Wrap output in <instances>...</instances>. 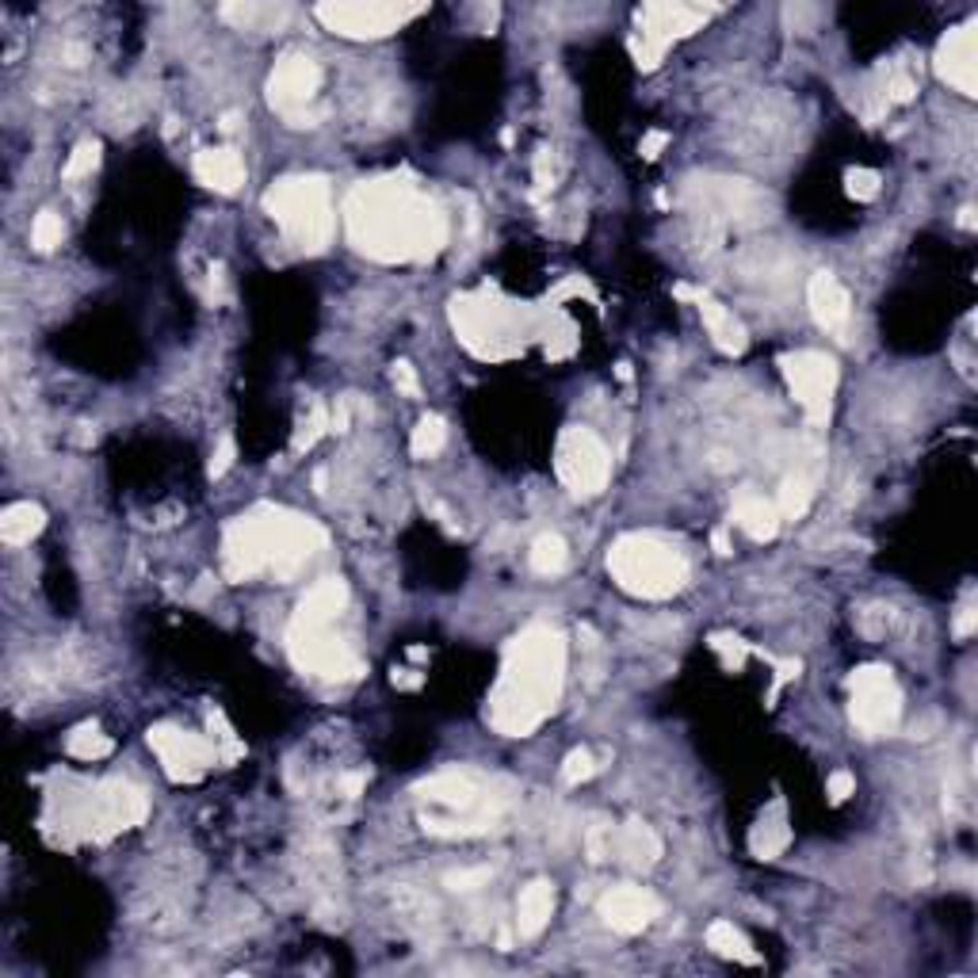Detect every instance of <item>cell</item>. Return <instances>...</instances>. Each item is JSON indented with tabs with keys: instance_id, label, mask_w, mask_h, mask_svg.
I'll return each mask as SVG.
<instances>
[{
	"instance_id": "cell-1",
	"label": "cell",
	"mask_w": 978,
	"mask_h": 978,
	"mask_svg": "<svg viewBox=\"0 0 978 978\" xmlns=\"http://www.w3.org/2000/svg\"><path fill=\"white\" fill-rule=\"evenodd\" d=\"M348 237L360 253L379 261H421L447 242V222L413 188L383 180L348 195Z\"/></svg>"
},
{
	"instance_id": "cell-2",
	"label": "cell",
	"mask_w": 978,
	"mask_h": 978,
	"mask_svg": "<svg viewBox=\"0 0 978 978\" xmlns=\"http://www.w3.org/2000/svg\"><path fill=\"white\" fill-rule=\"evenodd\" d=\"M566 673V642L551 627H532L512 642L504 673L489 700V723L509 737L532 734L554 711Z\"/></svg>"
},
{
	"instance_id": "cell-3",
	"label": "cell",
	"mask_w": 978,
	"mask_h": 978,
	"mask_svg": "<svg viewBox=\"0 0 978 978\" xmlns=\"http://www.w3.org/2000/svg\"><path fill=\"white\" fill-rule=\"evenodd\" d=\"M321 543H326V532L310 520L261 509L226 528L222 570H226L230 582H248L256 574L291 577Z\"/></svg>"
},
{
	"instance_id": "cell-4",
	"label": "cell",
	"mask_w": 978,
	"mask_h": 978,
	"mask_svg": "<svg viewBox=\"0 0 978 978\" xmlns=\"http://www.w3.org/2000/svg\"><path fill=\"white\" fill-rule=\"evenodd\" d=\"M608 574L627 593L666 600L688 582V562L673 543L658 535H624L608 551Z\"/></svg>"
},
{
	"instance_id": "cell-5",
	"label": "cell",
	"mask_w": 978,
	"mask_h": 978,
	"mask_svg": "<svg viewBox=\"0 0 978 978\" xmlns=\"http://www.w3.org/2000/svg\"><path fill=\"white\" fill-rule=\"evenodd\" d=\"M268 211L287 234V242L298 248H318L329 245L333 237V206H329V188L318 177H291L268 192Z\"/></svg>"
},
{
	"instance_id": "cell-6",
	"label": "cell",
	"mask_w": 978,
	"mask_h": 978,
	"mask_svg": "<svg viewBox=\"0 0 978 978\" xmlns=\"http://www.w3.org/2000/svg\"><path fill=\"white\" fill-rule=\"evenodd\" d=\"M291 653H295L298 669L321 677V681H352V677H360V661H355V653L329 631V624H318V619L295 616Z\"/></svg>"
},
{
	"instance_id": "cell-7",
	"label": "cell",
	"mask_w": 978,
	"mask_h": 978,
	"mask_svg": "<svg viewBox=\"0 0 978 978\" xmlns=\"http://www.w3.org/2000/svg\"><path fill=\"white\" fill-rule=\"evenodd\" d=\"M849 692H852V726L864 731L868 737H880L886 731H894L902 715V692L894 684L891 669L883 666H864L849 677Z\"/></svg>"
},
{
	"instance_id": "cell-8",
	"label": "cell",
	"mask_w": 978,
	"mask_h": 978,
	"mask_svg": "<svg viewBox=\"0 0 978 978\" xmlns=\"http://www.w3.org/2000/svg\"><path fill=\"white\" fill-rule=\"evenodd\" d=\"M554 470L570 486V493L593 497L608 486L612 478V459L604 451V444L596 440L588 428H566L559 436V451H554Z\"/></svg>"
},
{
	"instance_id": "cell-9",
	"label": "cell",
	"mask_w": 978,
	"mask_h": 978,
	"mask_svg": "<svg viewBox=\"0 0 978 978\" xmlns=\"http://www.w3.org/2000/svg\"><path fill=\"white\" fill-rule=\"evenodd\" d=\"M784 379L791 386L795 402L802 405L815 425H826L830 417V402H833V386H837V363L826 352H795L784 355Z\"/></svg>"
},
{
	"instance_id": "cell-10",
	"label": "cell",
	"mask_w": 978,
	"mask_h": 978,
	"mask_svg": "<svg viewBox=\"0 0 978 978\" xmlns=\"http://www.w3.org/2000/svg\"><path fill=\"white\" fill-rule=\"evenodd\" d=\"M421 4H318L313 15L326 23L329 31L348 39H379L391 35L402 23H410L413 15H421Z\"/></svg>"
},
{
	"instance_id": "cell-11",
	"label": "cell",
	"mask_w": 978,
	"mask_h": 978,
	"mask_svg": "<svg viewBox=\"0 0 978 978\" xmlns=\"http://www.w3.org/2000/svg\"><path fill=\"white\" fill-rule=\"evenodd\" d=\"M700 20H708V8H684V4H646L638 12V35H635V57L642 70H653L666 54V46L677 35H688Z\"/></svg>"
},
{
	"instance_id": "cell-12",
	"label": "cell",
	"mask_w": 978,
	"mask_h": 978,
	"mask_svg": "<svg viewBox=\"0 0 978 978\" xmlns=\"http://www.w3.org/2000/svg\"><path fill=\"white\" fill-rule=\"evenodd\" d=\"M321 88V70L313 57L306 54H287L284 62L276 65V73H272L268 81V99L272 107H276L279 115H287V119L295 123V127H306V104H310L313 96H318Z\"/></svg>"
},
{
	"instance_id": "cell-13",
	"label": "cell",
	"mask_w": 978,
	"mask_h": 978,
	"mask_svg": "<svg viewBox=\"0 0 978 978\" xmlns=\"http://www.w3.org/2000/svg\"><path fill=\"white\" fill-rule=\"evenodd\" d=\"M149 745H153V753L161 757L164 773H169L172 780H192L206 765H214V750L199 734L157 726V731H149Z\"/></svg>"
},
{
	"instance_id": "cell-14",
	"label": "cell",
	"mask_w": 978,
	"mask_h": 978,
	"mask_svg": "<svg viewBox=\"0 0 978 978\" xmlns=\"http://www.w3.org/2000/svg\"><path fill=\"white\" fill-rule=\"evenodd\" d=\"M600 914L616 933H642L661 914V902L642 886H616L600 899Z\"/></svg>"
},
{
	"instance_id": "cell-15",
	"label": "cell",
	"mask_w": 978,
	"mask_h": 978,
	"mask_svg": "<svg viewBox=\"0 0 978 978\" xmlns=\"http://www.w3.org/2000/svg\"><path fill=\"white\" fill-rule=\"evenodd\" d=\"M975 23H964L948 31V39L936 50V73L964 96H975Z\"/></svg>"
},
{
	"instance_id": "cell-16",
	"label": "cell",
	"mask_w": 978,
	"mask_h": 978,
	"mask_svg": "<svg viewBox=\"0 0 978 978\" xmlns=\"http://www.w3.org/2000/svg\"><path fill=\"white\" fill-rule=\"evenodd\" d=\"M149 815V802L138 787L130 784H104L96 795V822L107 826V830H130V826H142Z\"/></svg>"
},
{
	"instance_id": "cell-17",
	"label": "cell",
	"mask_w": 978,
	"mask_h": 978,
	"mask_svg": "<svg viewBox=\"0 0 978 978\" xmlns=\"http://www.w3.org/2000/svg\"><path fill=\"white\" fill-rule=\"evenodd\" d=\"M807 302H810L815 321L826 329V333H841V329L849 326V313H852L849 291L837 284V276H830V272H818V276H810Z\"/></svg>"
},
{
	"instance_id": "cell-18",
	"label": "cell",
	"mask_w": 978,
	"mask_h": 978,
	"mask_svg": "<svg viewBox=\"0 0 978 978\" xmlns=\"http://www.w3.org/2000/svg\"><path fill=\"white\" fill-rule=\"evenodd\" d=\"M195 177L214 192H237L245 184V161L234 149H203L195 157Z\"/></svg>"
},
{
	"instance_id": "cell-19",
	"label": "cell",
	"mask_w": 978,
	"mask_h": 978,
	"mask_svg": "<svg viewBox=\"0 0 978 978\" xmlns=\"http://www.w3.org/2000/svg\"><path fill=\"white\" fill-rule=\"evenodd\" d=\"M700 313H703V326H708L711 341L723 348L726 355L745 352V344H750V337H745V326L734 318L731 310H726L723 302H715V298L703 295V298H700Z\"/></svg>"
},
{
	"instance_id": "cell-20",
	"label": "cell",
	"mask_w": 978,
	"mask_h": 978,
	"mask_svg": "<svg viewBox=\"0 0 978 978\" xmlns=\"http://www.w3.org/2000/svg\"><path fill=\"white\" fill-rule=\"evenodd\" d=\"M734 524L761 543V539H773L776 532H780V512H776V504L765 501V497L745 493L734 501Z\"/></svg>"
},
{
	"instance_id": "cell-21",
	"label": "cell",
	"mask_w": 978,
	"mask_h": 978,
	"mask_svg": "<svg viewBox=\"0 0 978 978\" xmlns=\"http://www.w3.org/2000/svg\"><path fill=\"white\" fill-rule=\"evenodd\" d=\"M554 914V886L551 883H528L517 902V929L520 936H539Z\"/></svg>"
},
{
	"instance_id": "cell-22",
	"label": "cell",
	"mask_w": 978,
	"mask_h": 978,
	"mask_svg": "<svg viewBox=\"0 0 978 978\" xmlns=\"http://www.w3.org/2000/svg\"><path fill=\"white\" fill-rule=\"evenodd\" d=\"M344 604H348L344 582L329 577V582L313 585L310 593H306V600L298 604V619H318V624H333V619L341 616Z\"/></svg>"
},
{
	"instance_id": "cell-23",
	"label": "cell",
	"mask_w": 978,
	"mask_h": 978,
	"mask_svg": "<svg viewBox=\"0 0 978 978\" xmlns=\"http://www.w3.org/2000/svg\"><path fill=\"white\" fill-rule=\"evenodd\" d=\"M616 852L627 860V864L642 868V864H653V860L661 857V844H658V837L646 830L642 822H627L624 830H619V837H616Z\"/></svg>"
},
{
	"instance_id": "cell-24",
	"label": "cell",
	"mask_w": 978,
	"mask_h": 978,
	"mask_svg": "<svg viewBox=\"0 0 978 978\" xmlns=\"http://www.w3.org/2000/svg\"><path fill=\"white\" fill-rule=\"evenodd\" d=\"M39 528H43V509L31 501L12 504V509H4V517H0V535H4V543H28L31 535H39Z\"/></svg>"
},
{
	"instance_id": "cell-25",
	"label": "cell",
	"mask_w": 978,
	"mask_h": 978,
	"mask_svg": "<svg viewBox=\"0 0 978 978\" xmlns=\"http://www.w3.org/2000/svg\"><path fill=\"white\" fill-rule=\"evenodd\" d=\"M708 948H715L719 956L737 959V964H757V956L750 952V940L734 929L731 922H715L708 929Z\"/></svg>"
},
{
	"instance_id": "cell-26",
	"label": "cell",
	"mask_w": 978,
	"mask_h": 978,
	"mask_svg": "<svg viewBox=\"0 0 978 978\" xmlns=\"http://www.w3.org/2000/svg\"><path fill=\"white\" fill-rule=\"evenodd\" d=\"M810 497H815V489H810V478L807 475L784 478L780 501H776V512H780V520H799L802 512L810 509Z\"/></svg>"
},
{
	"instance_id": "cell-27",
	"label": "cell",
	"mask_w": 978,
	"mask_h": 978,
	"mask_svg": "<svg viewBox=\"0 0 978 978\" xmlns=\"http://www.w3.org/2000/svg\"><path fill=\"white\" fill-rule=\"evenodd\" d=\"M566 543L559 535H539L532 543V570L535 574H559L566 566Z\"/></svg>"
},
{
	"instance_id": "cell-28",
	"label": "cell",
	"mask_w": 978,
	"mask_h": 978,
	"mask_svg": "<svg viewBox=\"0 0 978 978\" xmlns=\"http://www.w3.org/2000/svg\"><path fill=\"white\" fill-rule=\"evenodd\" d=\"M444 440H447L444 421L440 417H425L417 428H413V444L410 447H413V455H417V459H428V455L440 451Z\"/></svg>"
},
{
	"instance_id": "cell-29",
	"label": "cell",
	"mask_w": 978,
	"mask_h": 978,
	"mask_svg": "<svg viewBox=\"0 0 978 978\" xmlns=\"http://www.w3.org/2000/svg\"><path fill=\"white\" fill-rule=\"evenodd\" d=\"M111 737L107 734H99V731H77L70 737V753L73 757H81V761H96V757H107V753H111Z\"/></svg>"
},
{
	"instance_id": "cell-30",
	"label": "cell",
	"mask_w": 978,
	"mask_h": 978,
	"mask_svg": "<svg viewBox=\"0 0 978 978\" xmlns=\"http://www.w3.org/2000/svg\"><path fill=\"white\" fill-rule=\"evenodd\" d=\"M62 237H65L62 219H57V214H50V211L39 214L35 226H31V242H35L39 253H50L54 245H62Z\"/></svg>"
},
{
	"instance_id": "cell-31",
	"label": "cell",
	"mask_w": 978,
	"mask_h": 978,
	"mask_svg": "<svg viewBox=\"0 0 978 978\" xmlns=\"http://www.w3.org/2000/svg\"><path fill=\"white\" fill-rule=\"evenodd\" d=\"M787 841H791V833L784 830V826H761L757 833H753V852H757V857H765V860H773L776 852H784L787 849Z\"/></svg>"
},
{
	"instance_id": "cell-32",
	"label": "cell",
	"mask_w": 978,
	"mask_h": 978,
	"mask_svg": "<svg viewBox=\"0 0 978 978\" xmlns=\"http://www.w3.org/2000/svg\"><path fill=\"white\" fill-rule=\"evenodd\" d=\"M96 161H99V146L93 142V138H85V142L73 149L70 164H65V180H81V177H88V172L96 169Z\"/></svg>"
},
{
	"instance_id": "cell-33",
	"label": "cell",
	"mask_w": 978,
	"mask_h": 978,
	"mask_svg": "<svg viewBox=\"0 0 978 978\" xmlns=\"http://www.w3.org/2000/svg\"><path fill=\"white\" fill-rule=\"evenodd\" d=\"M917 93V81L910 77L906 70H894L891 77H886V88H883V104H906V99H914Z\"/></svg>"
},
{
	"instance_id": "cell-34",
	"label": "cell",
	"mask_w": 978,
	"mask_h": 978,
	"mask_svg": "<svg viewBox=\"0 0 978 978\" xmlns=\"http://www.w3.org/2000/svg\"><path fill=\"white\" fill-rule=\"evenodd\" d=\"M593 773H596L593 753L577 750V753H570V757H566V768H562V780H566V784H582V780H588V776H593Z\"/></svg>"
},
{
	"instance_id": "cell-35",
	"label": "cell",
	"mask_w": 978,
	"mask_h": 978,
	"mask_svg": "<svg viewBox=\"0 0 978 978\" xmlns=\"http://www.w3.org/2000/svg\"><path fill=\"white\" fill-rule=\"evenodd\" d=\"M585 844H588V860H593V864H600V860L612 857V830H608V826H593L588 837H585Z\"/></svg>"
},
{
	"instance_id": "cell-36",
	"label": "cell",
	"mask_w": 978,
	"mask_h": 978,
	"mask_svg": "<svg viewBox=\"0 0 978 978\" xmlns=\"http://www.w3.org/2000/svg\"><path fill=\"white\" fill-rule=\"evenodd\" d=\"M849 192L857 199H872L875 192H880V177H875V172H868V169L849 172Z\"/></svg>"
},
{
	"instance_id": "cell-37",
	"label": "cell",
	"mask_w": 978,
	"mask_h": 978,
	"mask_svg": "<svg viewBox=\"0 0 978 978\" xmlns=\"http://www.w3.org/2000/svg\"><path fill=\"white\" fill-rule=\"evenodd\" d=\"M234 455H237V447H234V440H230V436H226L219 451H214V459H211V467H206V475H211V478H222L230 467H234Z\"/></svg>"
},
{
	"instance_id": "cell-38",
	"label": "cell",
	"mask_w": 978,
	"mask_h": 978,
	"mask_svg": "<svg viewBox=\"0 0 978 978\" xmlns=\"http://www.w3.org/2000/svg\"><path fill=\"white\" fill-rule=\"evenodd\" d=\"M394 386H397V391H402V394H410V397H417V394H421L417 375H413L410 363H397V368H394Z\"/></svg>"
},
{
	"instance_id": "cell-39",
	"label": "cell",
	"mask_w": 978,
	"mask_h": 978,
	"mask_svg": "<svg viewBox=\"0 0 978 978\" xmlns=\"http://www.w3.org/2000/svg\"><path fill=\"white\" fill-rule=\"evenodd\" d=\"M535 184L543 188H554V161H551V149H543V153H539V161H535Z\"/></svg>"
},
{
	"instance_id": "cell-40",
	"label": "cell",
	"mask_w": 978,
	"mask_h": 978,
	"mask_svg": "<svg viewBox=\"0 0 978 978\" xmlns=\"http://www.w3.org/2000/svg\"><path fill=\"white\" fill-rule=\"evenodd\" d=\"M852 791H857V780H852L849 773H833V776H830V799H833V802L849 799Z\"/></svg>"
},
{
	"instance_id": "cell-41",
	"label": "cell",
	"mask_w": 978,
	"mask_h": 978,
	"mask_svg": "<svg viewBox=\"0 0 978 978\" xmlns=\"http://www.w3.org/2000/svg\"><path fill=\"white\" fill-rule=\"evenodd\" d=\"M486 880H489V875L482 872V868H478V872H459V875H451V880H447V883H451L455 891H475V883H486Z\"/></svg>"
},
{
	"instance_id": "cell-42",
	"label": "cell",
	"mask_w": 978,
	"mask_h": 978,
	"mask_svg": "<svg viewBox=\"0 0 978 978\" xmlns=\"http://www.w3.org/2000/svg\"><path fill=\"white\" fill-rule=\"evenodd\" d=\"M975 619H978V612L975 608H959V619H956V635L959 638H967L975 631Z\"/></svg>"
},
{
	"instance_id": "cell-43",
	"label": "cell",
	"mask_w": 978,
	"mask_h": 978,
	"mask_svg": "<svg viewBox=\"0 0 978 978\" xmlns=\"http://www.w3.org/2000/svg\"><path fill=\"white\" fill-rule=\"evenodd\" d=\"M661 146H666V135H650V138H646V142H642V153H646V157H653Z\"/></svg>"
},
{
	"instance_id": "cell-44",
	"label": "cell",
	"mask_w": 978,
	"mask_h": 978,
	"mask_svg": "<svg viewBox=\"0 0 978 978\" xmlns=\"http://www.w3.org/2000/svg\"><path fill=\"white\" fill-rule=\"evenodd\" d=\"M715 551H719V554H731V539H726L723 528H719V532H715Z\"/></svg>"
}]
</instances>
